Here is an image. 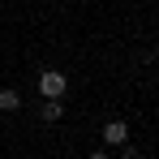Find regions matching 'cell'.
Returning a JSON list of instances; mask_svg holds the SVG:
<instances>
[{
  "instance_id": "cell-1",
  "label": "cell",
  "mask_w": 159,
  "mask_h": 159,
  "mask_svg": "<svg viewBox=\"0 0 159 159\" xmlns=\"http://www.w3.org/2000/svg\"><path fill=\"white\" fill-rule=\"evenodd\" d=\"M39 90H43V99H60V95L69 90V78H65L60 69H43V73H39Z\"/></svg>"
},
{
  "instance_id": "cell-2",
  "label": "cell",
  "mask_w": 159,
  "mask_h": 159,
  "mask_svg": "<svg viewBox=\"0 0 159 159\" xmlns=\"http://www.w3.org/2000/svg\"><path fill=\"white\" fill-rule=\"evenodd\" d=\"M103 142L107 146H125V142H129V125H125V120H107L103 125Z\"/></svg>"
},
{
  "instance_id": "cell-3",
  "label": "cell",
  "mask_w": 159,
  "mask_h": 159,
  "mask_svg": "<svg viewBox=\"0 0 159 159\" xmlns=\"http://www.w3.org/2000/svg\"><path fill=\"white\" fill-rule=\"evenodd\" d=\"M39 116H43V120H48V125H56V120H60V116H65V103H60V99H48V103L39 107Z\"/></svg>"
},
{
  "instance_id": "cell-4",
  "label": "cell",
  "mask_w": 159,
  "mask_h": 159,
  "mask_svg": "<svg viewBox=\"0 0 159 159\" xmlns=\"http://www.w3.org/2000/svg\"><path fill=\"white\" fill-rule=\"evenodd\" d=\"M22 107V95L17 90H0V112H17Z\"/></svg>"
},
{
  "instance_id": "cell-5",
  "label": "cell",
  "mask_w": 159,
  "mask_h": 159,
  "mask_svg": "<svg viewBox=\"0 0 159 159\" xmlns=\"http://www.w3.org/2000/svg\"><path fill=\"white\" fill-rule=\"evenodd\" d=\"M120 159H142V155H138V151H120Z\"/></svg>"
},
{
  "instance_id": "cell-6",
  "label": "cell",
  "mask_w": 159,
  "mask_h": 159,
  "mask_svg": "<svg viewBox=\"0 0 159 159\" xmlns=\"http://www.w3.org/2000/svg\"><path fill=\"white\" fill-rule=\"evenodd\" d=\"M90 159H107V151H90Z\"/></svg>"
},
{
  "instance_id": "cell-7",
  "label": "cell",
  "mask_w": 159,
  "mask_h": 159,
  "mask_svg": "<svg viewBox=\"0 0 159 159\" xmlns=\"http://www.w3.org/2000/svg\"><path fill=\"white\" fill-rule=\"evenodd\" d=\"M155 56H159V48H155Z\"/></svg>"
}]
</instances>
